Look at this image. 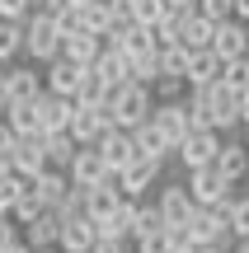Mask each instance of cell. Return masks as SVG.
Listing matches in <instances>:
<instances>
[{
    "mask_svg": "<svg viewBox=\"0 0 249 253\" xmlns=\"http://www.w3.org/2000/svg\"><path fill=\"white\" fill-rule=\"evenodd\" d=\"M226 216H231V235L235 239H249V192L226 202Z\"/></svg>",
    "mask_w": 249,
    "mask_h": 253,
    "instance_id": "obj_38",
    "label": "cell"
},
{
    "mask_svg": "<svg viewBox=\"0 0 249 253\" xmlns=\"http://www.w3.org/2000/svg\"><path fill=\"white\" fill-rule=\"evenodd\" d=\"M188 89H207V84L221 80V56L216 52H193V61H188Z\"/></svg>",
    "mask_w": 249,
    "mask_h": 253,
    "instance_id": "obj_25",
    "label": "cell"
},
{
    "mask_svg": "<svg viewBox=\"0 0 249 253\" xmlns=\"http://www.w3.org/2000/svg\"><path fill=\"white\" fill-rule=\"evenodd\" d=\"M188 61H193V52L174 42L169 52H160V75H174V80H184V75H188Z\"/></svg>",
    "mask_w": 249,
    "mask_h": 253,
    "instance_id": "obj_36",
    "label": "cell"
},
{
    "mask_svg": "<svg viewBox=\"0 0 249 253\" xmlns=\"http://www.w3.org/2000/svg\"><path fill=\"white\" fill-rule=\"evenodd\" d=\"M132 141H137V160H160V164H165L169 155H174V150L165 145V136H160L150 122H146V126H137V131H132Z\"/></svg>",
    "mask_w": 249,
    "mask_h": 253,
    "instance_id": "obj_28",
    "label": "cell"
},
{
    "mask_svg": "<svg viewBox=\"0 0 249 253\" xmlns=\"http://www.w3.org/2000/svg\"><path fill=\"white\" fill-rule=\"evenodd\" d=\"M66 5H90V0H66Z\"/></svg>",
    "mask_w": 249,
    "mask_h": 253,
    "instance_id": "obj_55",
    "label": "cell"
},
{
    "mask_svg": "<svg viewBox=\"0 0 249 253\" xmlns=\"http://www.w3.org/2000/svg\"><path fill=\"white\" fill-rule=\"evenodd\" d=\"M28 183H33V192H38V197H43L52 211L61 207V202H66V192H71V178H66L61 169H43L38 178H28Z\"/></svg>",
    "mask_w": 249,
    "mask_h": 253,
    "instance_id": "obj_27",
    "label": "cell"
},
{
    "mask_svg": "<svg viewBox=\"0 0 249 253\" xmlns=\"http://www.w3.org/2000/svg\"><path fill=\"white\" fill-rule=\"evenodd\" d=\"M103 131H108V126H103L99 108H85V103H75V118H71V126H66V136H71L75 145H99Z\"/></svg>",
    "mask_w": 249,
    "mask_h": 253,
    "instance_id": "obj_22",
    "label": "cell"
},
{
    "mask_svg": "<svg viewBox=\"0 0 249 253\" xmlns=\"http://www.w3.org/2000/svg\"><path fill=\"white\" fill-rule=\"evenodd\" d=\"M108 103L118 108V126H122V131H137V126H146V122H150V113H155V94H150L146 84L108 89Z\"/></svg>",
    "mask_w": 249,
    "mask_h": 253,
    "instance_id": "obj_2",
    "label": "cell"
},
{
    "mask_svg": "<svg viewBox=\"0 0 249 253\" xmlns=\"http://www.w3.org/2000/svg\"><path fill=\"white\" fill-rule=\"evenodd\" d=\"M19 235H24V244H28V249H56V239H61V216H56V211H47L43 220L24 225Z\"/></svg>",
    "mask_w": 249,
    "mask_h": 253,
    "instance_id": "obj_26",
    "label": "cell"
},
{
    "mask_svg": "<svg viewBox=\"0 0 249 253\" xmlns=\"http://www.w3.org/2000/svg\"><path fill=\"white\" fill-rule=\"evenodd\" d=\"M221 141H226L221 131H188L184 141H179L174 160L184 164V173H188V169H202V164H212V160H216V150H221Z\"/></svg>",
    "mask_w": 249,
    "mask_h": 253,
    "instance_id": "obj_7",
    "label": "cell"
},
{
    "mask_svg": "<svg viewBox=\"0 0 249 253\" xmlns=\"http://www.w3.org/2000/svg\"><path fill=\"white\" fill-rule=\"evenodd\" d=\"M14 56H24V24L0 19V66H14Z\"/></svg>",
    "mask_w": 249,
    "mask_h": 253,
    "instance_id": "obj_32",
    "label": "cell"
},
{
    "mask_svg": "<svg viewBox=\"0 0 249 253\" xmlns=\"http://www.w3.org/2000/svg\"><path fill=\"white\" fill-rule=\"evenodd\" d=\"M94 150H99V160L108 164V173H113V178H118V173L127 169L132 160H137V141H132V131H122V126H113V131H103Z\"/></svg>",
    "mask_w": 249,
    "mask_h": 253,
    "instance_id": "obj_9",
    "label": "cell"
},
{
    "mask_svg": "<svg viewBox=\"0 0 249 253\" xmlns=\"http://www.w3.org/2000/svg\"><path fill=\"white\" fill-rule=\"evenodd\" d=\"M245 47H249V24H240V19H226V24H216V33H212V52L221 56V66H226V61H240Z\"/></svg>",
    "mask_w": 249,
    "mask_h": 253,
    "instance_id": "obj_14",
    "label": "cell"
},
{
    "mask_svg": "<svg viewBox=\"0 0 249 253\" xmlns=\"http://www.w3.org/2000/svg\"><path fill=\"white\" fill-rule=\"evenodd\" d=\"M66 178H71L75 192H90V188L113 183V173H108V164L99 160V150H94V145H80V150H75V160H71V169H66Z\"/></svg>",
    "mask_w": 249,
    "mask_h": 253,
    "instance_id": "obj_5",
    "label": "cell"
},
{
    "mask_svg": "<svg viewBox=\"0 0 249 253\" xmlns=\"http://www.w3.org/2000/svg\"><path fill=\"white\" fill-rule=\"evenodd\" d=\"M90 253H132V239H113V235H99Z\"/></svg>",
    "mask_w": 249,
    "mask_h": 253,
    "instance_id": "obj_46",
    "label": "cell"
},
{
    "mask_svg": "<svg viewBox=\"0 0 249 253\" xmlns=\"http://www.w3.org/2000/svg\"><path fill=\"white\" fill-rule=\"evenodd\" d=\"M240 145H245V150H249V122L240 126Z\"/></svg>",
    "mask_w": 249,
    "mask_h": 253,
    "instance_id": "obj_53",
    "label": "cell"
},
{
    "mask_svg": "<svg viewBox=\"0 0 249 253\" xmlns=\"http://www.w3.org/2000/svg\"><path fill=\"white\" fill-rule=\"evenodd\" d=\"M235 19H240V24H249V0H235Z\"/></svg>",
    "mask_w": 249,
    "mask_h": 253,
    "instance_id": "obj_49",
    "label": "cell"
},
{
    "mask_svg": "<svg viewBox=\"0 0 249 253\" xmlns=\"http://www.w3.org/2000/svg\"><path fill=\"white\" fill-rule=\"evenodd\" d=\"M14 141H19V136H14V126H9L5 118H0V160H9V150H14Z\"/></svg>",
    "mask_w": 249,
    "mask_h": 253,
    "instance_id": "obj_47",
    "label": "cell"
},
{
    "mask_svg": "<svg viewBox=\"0 0 249 253\" xmlns=\"http://www.w3.org/2000/svg\"><path fill=\"white\" fill-rule=\"evenodd\" d=\"M221 84H231L235 94L249 89V61H245V56H240V61H226V66H221Z\"/></svg>",
    "mask_w": 249,
    "mask_h": 253,
    "instance_id": "obj_40",
    "label": "cell"
},
{
    "mask_svg": "<svg viewBox=\"0 0 249 253\" xmlns=\"http://www.w3.org/2000/svg\"><path fill=\"white\" fill-rule=\"evenodd\" d=\"M127 5H132V24H141V28H155L169 14L165 0H127Z\"/></svg>",
    "mask_w": 249,
    "mask_h": 253,
    "instance_id": "obj_34",
    "label": "cell"
},
{
    "mask_svg": "<svg viewBox=\"0 0 249 253\" xmlns=\"http://www.w3.org/2000/svg\"><path fill=\"white\" fill-rule=\"evenodd\" d=\"M212 33H216L212 19H202L198 9H188L184 14V33H179V47H188V52H212Z\"/></svg>",
    "mask_w": 249,
    "mask_h": 253,
    "instance_id": "obj_23",
    "label": "cell"
},
{
    "mask_svg": "<svg viewBox=\"0 0 249 253\" xmlns=\"http://www.w3.org/2000/svg\"><path fill=\"white\" fill-rule=\"evenodd\" d=\"M245 61H249V47H245Z\"/></svg>",
    "mask_w": 249,
    "mask_h": 253,
    "instance_id": "obj_57",
    "label": "cell"
},
{
    "mask_svg": "<svg viewBox=\"0 0 249 253\" xmlns=\"http://www.w3.org/2000/svg\"><path fill=\"white\" fill-rule=\"evenodd\" d=\"M9 173H14V169H9V160H0V183H5Z\"/></svg>",
    "mask_w": 249,
    "mask_h": 253,
    "instance_id": "obj_52",
    "label": "cell"
},
{
    "mask_svg": "<svg viewBox=\"0 0 249 253\" xmlns=\"http://www.w3.org/2000/svg\"><path fill=\"white\" fill-rule=\"evenodd\" d=\"M5 71V84H9V103H33L43 99V66H0Z\"/></svg>",
    "mask_w": 249,
    "mask_h": 253,
    "instance_id": "obj_10",
    "label": "cell"
},
{
    "mask_svg": "<svg viewBox=\"0 0 249 253\" xmlns=\"http://www.w3.org/2000/svg\"><path fill=\"white\" fill-rule=\"evenodd\" d=\"M188 192H193L198 207H226V202L235 197V183H226L221 173H216V164H202V169H188L184 173Z\"/></svg>",
    "mask_w": 249,
    "mask_h": 253,
    "instance_id": "obj_4",
    "label": "cell"
},
{
    "mask_svg": "<svg viewBox=\"0 0 249 253\" xmlns=\"http://www.w3.org/2000/svg\"><path fill=\"white\" fill-rule=\"evenodd\" d=\"M113 28H118L113 9L103 5V0H90V5H85V33H99V38H108Z\"/></svg>",
    "mask_w": 249,
    "mask_h": 253,
    "instance_id": "obj_33",
    "label": "cell"
},
{
    "mask_svg": "<svg viewBox=\"0 0 249 253\" xmlns=\"http://www.w3.org/2000/svg\"><path fill=\"white\" fill-rule=\"evenodd\" d=\"M118 207H122V192L113 188V183H103V188H90V192H85V216H90L94 225H108V220L118 216Z\"/></svg>",
    "mask_w": 249,
    "mask_h": 253,
    "instance_id": "obj_21",
    "label": "cell"
},
{
    "mask_svg": "<svg viewBox=\"0 0 249 253\" xmlns=\"http://www.w3.org/2000/svg\"><path fill=\"white\" fill-rule=\"evenodd\" d=\"M198 14L212 24H226V19H235V0H198Z\"/></svg>",
    "mask_w": 249,
    "mask_h": 253,
    "instance_id": "obj_42",
    "label": "cell"
},
{
    "mask_svg": "<svg viewBox=\"0 0 249 253\" xmlns=\"http://www.w3.org/2000/svg\"><path fill=\"white\" fill-rule=\"evenodd\" d=\"M80 80H85V66L66 61V56H56L52 66H43V84H47V94L75 99V94H80Z\"/></svg>",
    "mask_w": 249,
    "mask_h": 253,
    "instance_id": "obj_13",
    "label": "cell"
},
{
    "mask_svg": "<svg viewBox=\"0 0 249 253\" xmlns=\"http://www.w3.org/2000/svg\"><path fill=\"white\" fill-rule=\"evenodd\" d=\"M160 80V56L155 52H141V56H132V84H155Z\"/></svg>",
    "mask_w": 249,
    "mask_h": 253,
    "instance_id": "obj_37",
    "label": "cell"
},
{
    "mask_svg": "<svg viewBox=\"0 0 249 253\" xmlns=\"http://www.w3.org/2000/svg\"><path fill=\"white\" fill-rule=\"evenodd\" d=\"M245 122H249V89L240 94V126H245Z\"/></svg>",
    "mask_w": 249,
    "mask_h": 253,
    "instance_id": "obj_50",
    "label": "cell"
},
{
    "mask_svg": "<svg viewBox=\"0 0 249 253\" xmlns=\"http://www.w3.org/2000/svg\"><path fill=\"white\" fill-rule=\"evenodd\" d=\"M235 126H240V94L216 80L212 84V131L226 136V131H235Z\"/></svg>",
    "mask_w": 249,
    "mask_h": 253,
    "instance_id": "obj_16",
    "label": "cell"
},
{
    "mask_svg": "<svg viewBox=\"0 0 249 253\" xmlns=\"http://www.w3.org/2000/svg\"><path fill=\"white\" fill-rule=\"evenodd\" d=\"M103 47H113V52H122V56H141V52H150V28H141V24H118L108 38H103Z\"/></svg>",
    "mask_w": 249,
    "mask_h": 253,
    "instance_id": "obj_20",
    "label": "cell"
},
{
    "mask_svg": "<svg viewBox=\"0 0 249 253\" xmlns=\"http://www.w3.org/2000/svg\"><path fill=\"white\" fill-rule=\"evenodd\" d=\"M9 113V84H5V71H0V118Z\"/></svg>",
    "mask_w": 249,
    "mask_h": 253,
    "instance_id": "obj_48",
    "label": "cell"
},
{
    "mask_svg": "<svg viewBox=\"0 0 249 253\" xmlns=\"http://www.w3.org/2000/svg\"><path fill=\"white\" fill-rule=\"evenodd\" d=\"M71 118H75V99H61V94H47V89H43V99H38V122H43V136L66 131Z\"/></svg>",
    "mask_w": 249,
    "mask_h": 253,
    "instance_id": "obj_17",
    "label": "cell"
},
{
    "mask_svg": "<svg viewBox=\"0 0 249 253\" xmlns=\"http://www.w3.org/2000/svg\"><path fill=\"white\" fill-rule=\"evenodd\" d=\"M43 145H47V169H61V173L71 169L75 150H80V145H75L66 131H52V136H43Z\"/></svg>",
    "mask_w": 249,
    "mask_h": 253,
    "instance_id": "obj_29",
    "label": "cell"
},
{
    "mask_svg": "<svg viewBox=\"0 0 249 253\" xmlns=\"http://www.w3.org/2000/svg\"><path fill=\"white\" fill-rule=\"evenodd\" d=\"M132 253H169L165 230H160V235H146V239H132Z\"/></svg>",
    "mask_w": 249,
    "mask_h": 253,
    "instance_id": "obj_45",
    "label": "cell"
},
{
    "mask_svg": "<svg viewBox=\"0 0 249 253\" xmlns=\"http://www.w3.org/2000/svg\"><path fill=\"white\" fill-rule=\"evenodd\" d=\"M9 169H14L19 178H38V173L47 169V145H43V136H19L14 150H9Z\"/></svg>",
    "mask_w": 249,
    "mask_h": 253,
    "instance_id": "obj_11",
    "label": "cell"
},
{
    "mask_svg": "<svg viewBox=\"0 0 249 253\" xmlns=\"http://www.w3.org/2000/svg\"><path fill=\"white\" fill-rule=\"evenodd\" d=\"M216 173H221L226 183H235V188H240V183L249 178V150L240 141H221V150H216Z\"/></svg>",
    "mask_w": 249,
    "mask_h": 253,
    "instance_id": "obj_18",
    "label": "cell"
},
{
    "mask_svg": "<svg viewBox=\"0 0 249 253\" xmlns=\"http://www.w3.org/2000/svg\"><path fill=\"white\" fill-rule=\"evenodd\" d=\"M169 9H198V0H165Z\"/></svg>",
    "mask_w": 249,
    "mask_h": 253,
    "instance_id": "obj_51",
    "label": "cell"
},
{
    "mask_svg": "<svg viewBox=\"0 0 249 253\" xmlns=\"http://www.w3.org/2000/svg\"><path fill=\"white\" fill-rule=\"evenodd\" d=\"M165 220H160V207L155 202H141L137 207V225H132V239H146V235H160Z\"/></svg>",
    "mask_w": 249,
    "mask_h": 253,
    "instance_id": "obj_35",
    "label": "cell"
},
{
    "mask_svg": "<svg viewBox=\"0 0 249 253\" xmlns=\"http://www.w3.org/2000/svg\"><path fill=\"white\" fill-rule=\"evenodd\" d=\"M94 75H99L108 89H127V84H132V56H122V52H113V47H103L99 61H94Z\"/></svg>",
    "mask_w": 249,
    "mask_h": 253,
    "instance_id": "obj_19",
    "label": "cell"
},
{
    "mask_svg": "<svg viewBox=\"0 0 249 253\" xmlns=\"http://www.w3.org/2000/svg\"><path fill=\"white\" fill-rule=\"evenodd\" d=\"M99 52H103V38L99 33H75V38H66V42H61V56H66V61H75V66H85V71L99 61Z\"/></svg>",
    "mask_w": 249,
    "mask_h": 253,
    "instance_id": "obj_24",
    "label": "cell"
},
{
    "mask_svg": "<svg viewBox=\"0 0 249 253\" xmlns=\"http://www.w3.org/2000/svg\"><path fill=\"white\" fill-rule=\"evenodd\" d=\"M150 94H155V103H179V99H188V80H174V75H160V80L150 84Z\"/></svg>",
    "mask_w": 249,
    "mask_h": 253,
    "instance_id": "obj_39",
    "label": "cell"
},
{
    "mask_svg": "<svg viewBox=\"0 0 249 253\" xmlns=\"http://www.w3.org/2000/svg\"><path fill=\"white\" fill-rule=\"evenodd\" d=\"M160 220H165V230H174V225H188L193 220V211H198V202H193V192H188V183H160Z\"/></svg>",
    "mask_w": 249,
    "mask_h": 253,
    "instance_id": "obj_6",
    "label": "cell"
},
{
    "mask_svg": "<svg viewBox=\"0 0 249 253\" xmlns=\"http://www.w3.org/2000/svg\"><path fill=\"white\" fill-rule=\"evenodd\" d=\"M160 183H165V164L160 160H132L127 169L113 178V188H118L127 202H146V192L160 188Z\"/></svg>",
    "mask_w": 249,
    "mask_h": 253,
    "instance_id": "obj_3",
    "label": "cell"
},
{
    "mask_svg": "<svg viewBox=\"0 0 249 253\" xmlns=\"http://www.w3.org/2000/svg\"><path fill=\"white\" fill-rule=\"evenodd\" d=\"M24 192H28V178H19V173H9V178L0 183V207H5V211H14V202L24 197Z\"/></svg>",
    "mask_w": 249,
    "mask_h": 253,
    "instance_id": "obj_43",
    "label": "cell"
},
{
    "mask_svg": "<svg viewBox=\"0 0 249 253\" xmlns=\"http://www.w3.org/2000/svg\"><path fill=\"white\" fill-rule=\"evenodd\" d=\"M94 239H99V225L90 216H66L61 220V239H56V253H90Z\"/></svg>",
    "mask_w": 249,
    "mask_h": 253,
    "instance_id": "obj_15",
    "label": "cell"
},
{
    "mask_svg": "<svg viewBox=\"0 0 249 253\" xmlns=\"http://www.w3.org/2000/svg\"><path fill=\"white\" fill-rule=\"evenodd\" d=\"M188 235H193V244H216V239H226L231 235L226 207H198L193 220H188Z\"/></svg>",
    "mask_w": 249,
    "mask_h": 253,
    "instance_id": "obj_12",
    "label": "cell"
},
{
    "mask_svg": "<svg viewBox=\"0 0 249 253\" xmlns=\"http://www.w3.org/2000/svg\"><path fill=\"white\" fill-rule=\"evenodd\" d=\"M56 28H61V38L85 33V5H66L61 14H56Z\"/></svg>",
    "mask_w": 249,
    "mask_h": 253,
    "instance_id": "obj_41",
    "label": "cell"
},
{
    "mask_svg": "<svg viewBox=\"0 0 249 253\" xmlns=\"http://www.w3.org/2000/svg\"><path fill=\"white\" fill-rule=\"evenodd\" d=\"M33 253H56V249H33Z\"/></svg>",
    "mask_w": 249,
    "mask_h": 253,
    "instance_id": "obj_56",
    "label": "cell"
},
{
    "mask_svg": "<svg viewBox=\"0 0 249 253\" xmlns=\"http://www.w3.org/2000/svg\"><path fill=\"white\" fill-rule=\"evenodd\" d=\"M150 126L165 136L169 150H179V141L193 131V122H188V103H184V99H179V103H155V113H150Z\"/></svg>",
    "mask_w": 249,
    "mask_h": 253,
    "instance_id": "obj_8",
    "label": "cell"
},
{
    "mask_svg": "<svg viewBox=\"0 0 249 253\" xmlns=\"http://www.w3.org/2000/svg\"><path fill=\"white\" fill-rule=\"evenodd\" d=\"M61 28H56V19L52 14H28V24H24V56L33 66H52L56 56H61Z\"/></svg>",
    "mask_w": 249,
    "mask_h": 253,
    "instance_id": "obj_1",
    "label": "cell"
},
{
    "mask_svg": "<svg viewBox=\"0 0 249 253\" xmlns=\"http://www.w3.org/2000/svg\"><path fill=\"white\" fill-rule=\"evenodd\" d=\"M5 122L14 126V136H43V122H38V99H33V103H9Z\"/></svg>",
    "mask_w": 249,
    "mask_h": 253,
    "instance_id": "obj_30",
    "label": "cell"
},
{
    "mask_svg": "<svg viewBox=\"0 0 249 253\" xmlns=\"http://www.w3.org/2000/svg\"><path fill=\"white\" fill-rule=\"evenodd\" d=\"M28 14H33V0H0V19L9 24H28Z\"/></svg>",
    "mask_w": 249,
    "mask_h": 253,
    "instance_id": "obj_44",
    "label": "cell"
},
{
    "mask_svg": "<svg viewBox=\"0 0 249 253\" xmlns=\"http://www.w3.org/2000/svg\"><path fill=\"white\" fill-rule=\"evenodd\" d=\"M47 211H52V207H47V202H43V197L33 192V183H28V192H24V197L14 202V211H9V220H14V225L24 230V225H33V220H43Z\"/></svg>",
    "mask_w": 249,
    "mask_h": 253,
    "instance_id": "obj_31",
    "label": "cell"
},
{
    "mask_svg": "<svg viewBox=\"0 0 249 253\" xmlns=\"http://www.w3.org/2000/svg\"><path fill=\"white\" fill-rule=\"evenodd\" d=\"M193 253H221V249H212V244H198V249H193Z\"/></svg>",
    "mask_w": 249,
    "mask_h": 253,
    "instance_id": "obj_54",
    "label": "cell"
}]
</instances>
